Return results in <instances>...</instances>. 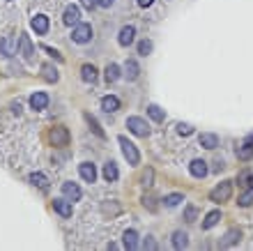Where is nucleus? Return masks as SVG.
Wrapping results in <instances>:
<instances>
[{
  "label": "nucleus",
  "instance_id": "1",
  "mask_svg": "<svg viewBox=\"0 0 253 251\" xmlns=\"http://www.w3.org/2000/svg\"><path fill=\"white\" fill-rule=\"evenodd\" d=\"M118 143H120V148H122V154H125L126 164L138 166V164H141V152H138V148H136L131 141H126V136H120Z\"/></svg>",
  "mask_w": 253,
  "mask_h": 251
},
{
  "label": "nucleus",
  "instance_id": "2",
  "mask_svg": "<svg viewBox=\"0 0 253 251\" xmlns=\"http://www.w3.org/2000/svg\"><path fill=\"white\" fill-rule=\"evenodd\" d=\"M126 129L131 131L134 136H141V138H148L150 136V125L143 120V118H138V115L126 118Z\"/></svg>",
  "mask_w": 253,
  "mask_h": 251
},
{
  "label": "nucleus",
  "instance_id": "3",
  "mask_svg": "<svg viewBox=\"0 0 253 251\" xmlns=\"http://www.w3.org/2000/svg\"><path fill=\"white\" fill-rule=\"evenodd\" d=\"M230 196H232V182H230V180L219 182L214 189L209 191V201H214V203H226Z\"/></svg>",
  "mask_w": 253,
  "mask_h": 251
},
{
  "label": "nucleus",
  "instance_id": "4",
  "mask_svg": "<svg viewBox=\"0 0 253 251\" xmlns=\"http://www.w3.org/2000/svg\"><path fill=\"white\" fill-rule=\"evenodd\" d=\"M49 141H51L53 148H65V145H69V129L62 127V125L53 127V129L49 131Z\"/></svg>",
  "mask_w": 253,
  "mask_h": 251
},
{
  "label": "nucleus",
  "instance_id": "5",
  "mask_svg": "<svg viewBox=\"0 0 253 251\" xmlns=\"http://www.w3.org/2000/svg\"><path fill=\"white\" fill-rule=\"evenodd\" d=\"M72 39L76 44H88L92 39V25L90 23H76L74 30H72Z\"/></svg>",
  "mask_w": 253,
  "mask_h": 251
},
{
  "label": "nucleus",
  "instance_id": "6",
  "mask_svg": "<svg viewBox=\"0 0 253 251\" xmlns=\"http://www.w3.org/2000/svg\"><path fill=\"white\" fill-rule=\"evenodd\" d=\"M19 51H21V55L28 62L35 60V49H32V44H30V37L25 35V32H21V37H19Z\"/></svg>",
  "mask_w": 253,
  "mask_h": 251
},
{
  "label": "nucleus",
  "instance_id": "7",
  "mask_svg": "<svg viewBox=\"0 0 253 251\" xmlns=\"http://www.w3.org/2000/svg\"><path fill=\"white\" fill-rule=\"evenodd\" d=\"M30 28L35 30V35H46L49 32V16L46 14H35L30 21Z\"/></svg>",
  "mask_w": 253,
  "mask_h": 251
},
{
  "label": "nucleus",
  "instance_id": "8",
  "mask_svg": "<svg viewBox=\"0 0 253 251\" xmlns=\"http://www.w3.org/2000/svg\"><path fill=\"white\" fill-rule=\"evenodd\" d=\"M0 53L5 55V58H12L16 53V37L14 35H5V37L0 39Z\"/></svg>",
  "mask_w": 253,
  "mask_h": 251
},
{
  "label": "nucleus",
  "instance_id": "9",
  "mask_svg": "<svg viewBox=\"0 0 253 251\" xmlns=\"http://www.w3.org/2000/svg\"><path fill=\"white\" fill-rule=\"evenodd\" d=\"M53 210H55L60 217L69 219V217H72V201H69V198H53Z\"/></svg>",
  "mask_w": 253,
  "mask_h": 251
},
{
  "label": "nucleus",
  "instance_id": "10",
  "mask_svg": "<svg viewBox=\"0 0 253 251\" xmlns=\"http://www.w3.org/2000/svg\"><path fill=\"white\" fill-rule=\"evenodd\" d=\"M251 157H253V134H249L244 143H242V145L237 148V159L249 161Z\"/></svg>",
  "mask_w": 253,
  "mask_h": 251
},
{
  "label": "nucleus",
  "instance_id": "11",
  "mask_svg": "<svg viewBox=\"0 0 253 251\" xmlns=\"http://www.w3.org/2000/svg\"><path fill=\"white\" fill-rule=\"evenodd\" d=\"M62 196L69 198V201L74 203V201H81L83 191H81V187H78L76 182H65V184H62Z\"/></svg>",
  "mask_w": 253,
  "mask_h": 251
},
{
  "label": "nucleus",
  "instance_id": "12",
  "mask_svg": "<svg viewBox=\"0 0 253 251\" xmlns=\"http://www.w3.org/2000/svg\"><path fill=\"white\" fill-rule=\"evenodd\" d=\"M62 23L65 25H76V23H81V9L76 7V5H69L65 9V14H62Z\"/></svg>",
  "mask_w": 253,
  "mask_h": 251
},
{
  "label": "nucleus",
  "instance_id": "13",
  "mask_svg": "<svg viewBox=\"0 0 253 251\" xmlns=\"http://www.w3.org/2000/svg\"><path fill=\"white\" fill-rule=\"evenodd\" d=\"M46 106H49V95H46V92L30 95V108H32V111H44Z\"/></svg>",
  "mask_w": 253,
  "mask_h": 251
},
{
  "label": "nucleus",
  "instance_id": "14",
  "mask_svg": "<svg viewBox=\"0 0 253 251\" xmlns=\"http://www.w3.org/2000/svg\"><path fill=\"white\" fill-rule=\"evenodd\" d=\"M78 173H81V177L85 182H95L97 180V168H95V164H90V161H83L81 166H78Z\"/></svg>",
  "mask_w": 253,
  "mask_h": 251
},
{
  "label": "nucleus",
  "instance_id": "15",
  "mask_svg": "<svg viewBox=\"0 0 253 251\" xmlns=\"http://www.w3.org/2000/svg\"><path fill=\"white\" fill-rule=\"evenodd\" d=\"M189 173L194 175V177H205V175L209 173L207 161H202V159H194L191 164H189Z\"/></svg>",
  "mask_w": 253,
  "mask_h": 251
},
{
  "label": "nucleus",
  "instance_id": "16",
  "mask_svg": "<svg viewBox=\"0 0 253 251\" xmlns=\"http://www.w3.org/2000/svg\"><path fill=\"white\" fill-rule=\"evenodd\" d=\"M134 37H136L134 25H125L118 35V42H120V46H129V44H134Z\"/></svg>",
  "mask_w": 253,
  "mask_h": 251
},
{
  "label": "nucleus",
  "instance_id": "17",
  "mask_svg": "<svg viewBox=\"0 0 253 251\" xmlns=\"http://www.w3.org/2000/svg\"><path fill=\"white\" fill-rule=\"evenodd\" d=\"M101 108H104L106 113H115L120 108V99L115 97V95H106V97L101 99Z\"/></svg>",
  "mask_w": 253,
  "mask_h": 251
},
{
  "label": "nucleus",
  "instance_id": "18",
  "mask_svg": "<svg viewBox=\"0 0 253 251\" xmlns=\"http://www.w3.org/2000/svg\"><path fill=\"white\" fill-rule=\"evenodd\" d=\"M81 78L85 83H97V67H95V65H83Z\"/></svg>",
  "mask_w": 253,
  "mask_h": 251
},
{
  "label": "nucleus",
  "instance_id": "19",
  "mask_svg": "<svg viewBox=\"0 0 253 251\" xmlns=\"http://www.w3.org/2000/svg\"><path fill=\"white\" fill-rule=\"evenodd\" d=\"M104 76H106V83H115V81L122 76V72H120V67L115 65V62H111V65H106Z\"/></svg>",
  "mask_w": 253,
  "mask_h": 251
},
{
  "label": "nucleus",
  "instance_id": "20",
  "mask_svg": "<svg viewBox=\"0 0 253 251\" xmlns=\"http://www.w3.org/2000/svg\"><path fill=\"white\" fill-rule=\"evenodd\" d=\"M138 74H141V67H138V62H136V60H126V65H125V76H126V81H136V78H138Z\"/></svg>",
  "mask_w": 253,
  "mask_h": 251
},
{
  "label": "nucleus",
  "instance_id": "21",
  "mask_svg": "<svg viewBox=\"0 0 253 251\" xmlns=\"http://www.w3.org/2000/svg\"><path fill=\"white\" fill-rule=\"evenodd\" d=\"M122 244H125V249L134 251L138 247V233L136 230H126L125 235H122Z\"/></svg>",
  "mask_w": 253,
  "mask_h": 251
},
{
  "label": "nucleus",
  "instance_id": "22",
  "mask_svg": "<svg viewBox=\"0 0 253 251\" xmlns=\"http://www.w3.org/2000/svg\"><path fill=\"white\" fill-rule=\"evenodd\" d=\"M239 237H242V230L239 228H230L228 233H226V237L221 240V247H232V244H237L239 242Z\"/></svg>",
  "mask_w": 253,
  "mask_h": 251
},
{
  "label": "nucleus",
  "instance_id": "23",
  "mask_svg": "<svg viewBox=\"0 0 253 251\" xmlns=\"http://www.w3.org/2000/svg\"><path fill=\"white\" fill-rule=\"evenodd\" d=\"M118 166H115V161H106L104 164V180L106 182H115L118 180Z\"/></svg>",
  "mask_w": 253,
  "mask_h": 251
},
{
  "label": "nucleus",
  "instance_id": "24",
  "mask_svg": "<svg viewBox=\"0 0 253 251\" xmlns=\"http://www.w3.org/2000/svg\"><path fill=\"white\" fill-rule=\"evenodd\" d=\"M198 141H201V145L207 148V150H214L216 145H219V136H216V134H201Z\"/></svg>",
  "mask_w": 253,
  "mask_h": 251
},
{
  "label": "nucleus",
  "instance_id": "25",
  "mask_svg": "<svg viewBox=\"0 0 253 251\" xmlns=\"http://www.w3.org/2000/svg\"><path fill=\"white\" fill-rule=\"evenodd\" d=\"M173 247H175V249H186V247H189L186 233H182V230H175V233H173Z\"/></svg>",
  "mask_w": 253,
  "mask_h": 251
},
{
  "label": "nucleus",
  "instance_id": "26",
  "mask_svg": "<svg viewBox=\"0 0 253 251\" xmlns=\"http://www.w3.org/2000/svg\"><path fill=\"white\" fill-rule=\"evenodd\" d=\"M219 219H221V212H219V210H212V212L205 217V221H202V228L209 230L212 226H216V224H219Z\"/></svg>",
  "mask_w": 253,
  "mask_h": 251
},
{
  "label": "nucleus",
  "instance_id": "27",
  "mask_svg": "<svg viewBox=\"0 0 253 251\" xmlns=\"http://www.w3.org/2000/svg\"><path fill=\"white\" fill-rule=\"evenodd\" d=\"M85 120H88V125H90V127H92V131H95V134H97L99 138H106V131L101 129V125H99V122H97V118H95V115L85 113Z\"/></svg>",
  "mask_w": 253,
  "mask_h": 251
},
{
  "label": "nucleus",
  "instance_id": "28",
  "mask_svg": "<svg viewBox=\"0 0 253 251\" xmlns=\"http://www.w3.org/2000/svg\"><path fill=\"white\" fill-rule=\"evenodd\" d=\"M42 72H44L42 76H44L49 83H55V81H58V69L53 67V65H42Z\"/></svg>",
  "mask_w": 253,
  "mask_h": 251
},
{
  "label": "nucleus",
  "instance_id": "29",
  "mask_svg": "<svg viewBox=\"0 0 253 251\" xmlns=\"http://www.w3.org/2000/svg\"><path fill=\"white\" fill-rule=\"evenodd\" d=\"M30 184H35V187H39V189L44 191L46 187H49V180H46L44 173H32L30 175Z\"/></svg>",
  "mask_w": 253,
  "mask_h": 251
},
{
  "label": "nucleus",
  "instance_id": "30",
  "mask_svg": "<svg viewBox=\"0 0 253 251\" xmlns=\"http://www.w3.org/2000/svg\"><path fill=\"white\" fill-rule=\"evenodd\" d=\"M148 113H150V118H152L154 122H164V111H161L159 106H154V104H150L148 106Z\"/></svg>",
  "mask_w": 253,
  "mask_h": 251
},
{
  "label": "nucleus",
  "instance_id": "31",
  "mask_svg": "<svg viewBox=\"0 0 253 251\" xmlns=\"http://www.w3.org/2000/svg\"><path fill=\"white\" fill-rule=\"evenodd\" d=\"M182 201H184V196H182V194H168V196L164 198V205L175 207V205H179Z\"/></svg>",
  "mask_w": 253,
  "mask_h": 251
},
{
  "label": "nucleus",
  "instance_id": "32",
  "mask_svg": "<svg viewBox=\"0 0 253 251\" xmlns=\"http://www.w3.org/2000/svg\"><path fill=\"white\" fill-rule=\"evenodd\" d=\"M138 53L141 55L152 53V42H150V39H141V42H138Z\"/></svg>",
  "mask_w": 253,
  "mask_h": 251
},
{
  "label": "nucleus",
  "instance_id": "33",
  "mask_svg": "<svg viewBox=\"0 0 253 251\" xmlns=\"http://www.w3.org/2000/svg\"><path fill=\"white\" fill-rule=\"evenodd\" d=\"M237 203H239L242 207H249V205H251V203H253V189L246 191V194H242V196L237 198Z\"/></svg>",
  "mask_w": 253,
  "mask_h": 251
},
{
  "label": "nucleus",
  "instance_id": "34",
  "mask_svg": "<svg viewBox=\"0 0 253 251\" xmlns=\"http://www.w3.org/2000/svg\"><path fill=\"white\" fill-rule=\"evenodd\" d=\"M196 214H198V210H196L194 205H189V207L184 210V221H189V224H194V221H196Z\"/></svg>",
  "mask_w": 253,
  "mask_h": 251
},
{
  "label": "nucleus",
  "instance_id": "35",
  "mask_svg": "<svg viewBox=\"0 0 253 251\" xmlns=\"http://www.w3.org/2000/svg\"><path fill=\"white\" fill-rule=\"evenodd\" d=\"M177 131L182 134V136H191V134H194V127H191V125H186V122H179Z\"/></svg>",
  "mask_w": 253,
  "mask_h": 251
},
{
  "label": "nucleus",
  "instance_id": "36",
  "mask_svg": "<svg viewBox=\"0 0 253 251\" xmlns=\"http://www.w3.org/2000/svg\"><path fill=\"white\" fill-rule=\"evenodd\" d=\"M239 184H246V187H249V189H253V175H242V177H239Z\"/></svg>",
  "mask_w": 253,
  "mask_h": 251
},
{
  "label": "nucleus",
  "instance_id": "37",
  "mask_svg": "<svg viewBox=\"0 0 253 251\" xmlns=\"http://www.w3.org/2000/svg\"><path fill=\"white\" fill-rule=\"evenodd\" d=\"M42 49H44V51H46L49 55H53V58H55L58 62H62V55H60L58 51H55V49H51V46H42Z\"/></svg>",
  "mask_w": 253,
  "mask_h": 251
},
{
  "label": "nucleus",
  "instance_id": "38",
  "mask_svg": "<svg viewBox=\"0 0 253 251\" xmlns=\"http://www.w3.org/2000/svg\"><path fill=\"white\" fill-rule=\"evenodd\" d=\"M152 175H154V171H152V168H148V171H145V175H143V184H145V187H150V184H152Z\"/></svg>",
  "mask_w": 253,
  "mask_h": 251
},
{
  "label": "nucleus",
  "instance_id": "39",
  "mask_svg": "<svg viewBox=\"0 0 253 251\" xmlns=\"http://www.w3.org/2000/svg\"><path fill=\"white\" fill-rule=\"evenodd\" d=\"M81 2H83V7H85V9H95V7H97V0H81Z\"/></svg>",
  "mask_w": 253,
  "mask_h": 251
},
{
  "label": "nucleus",
  "instance_id": "40",
  "mask_svg": "<svg viewBox=\"0 0 253 251\" xmlns=\"http://www.w3.org/2000/svg\"><path fill=\"white\" fill-rule=\"evenodd\" d=\"M113 2H115V0H97V5H99V7H111Z\"/></svg>",
  "mask_w": 253,
  "mask_h": 251
},
{
  "label": "nucleus",
  "instance_id": "41",
  "mask_svg": "<svg viewBox=\"0 0 253 251\" xmlns=\"http://www.w3.org/2000/svg\"><path fill=\"white\" fill-rule=\"evenodd\" d=\"M145 249H156V242L152 240V237H148V240H145Z\"/></svg>",
  "mask_w": 253,
  "mask_h": 251
},
{
  "label": "nucleus",
  "instance_id": "42",
  "mask_svg": "<svg viewBox=\"0 0 253 251\" xmlns=\"http://www.w3.org/2000/svg\"><path fill=\"white\" fill-rule=\"evenodd\" d=\"M152 2H154V0H138L141 7H152Z\"/></svg>",
  "mask_w": 253,
  "mask_h": 251
}]
</instances>
